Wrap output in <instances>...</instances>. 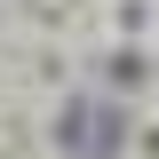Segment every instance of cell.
Segmentation results:
<instances>
[{
	"label": "cell",
	"mask_w": 159,
	"mask_h": 159,
	"mask_svg": "<svg viewBox=\"0 0 159 159\" xmlns=\"http://www.w3.org/2000/svg\"><path fill=\"white\" fill-rule=\"evenodd\" d=\"M111 159H127V151H111Z\"/></svg>",
	"instance_id": "7"
},
{
	"label": "cell",
	"mask_w": 159,
	"mask_h": 159,
	"mask_svg": "<svg viewBox=\"0 0 159 159\" xmlns=\"http://www.w3.org/2000/svg\"><path fill=\"white\" fill-rule=\"evenodd\" d=\"M80 80H88V56H80L72 40H32V56H24V72H16V96L40 111V103H64Z\"/></svg>",
	"instance_id": "2"
},
{
	"label": "cell",
	"mask_w": 159,
	"mask_h": 159,
	"mask_svg": "<svg viewBox=\"0 0 159 159\" xmlns=\"http://www.w3.org/2000/svg\"><path fill=\"white\" fill-rule=\"evenodd\" d=\"M151 48H159V24H151Z\"/></svg>",
	"instance_id": "6"
},
{
	"label": "cell",
	"mask_w": 159,
	"mask_h": 159,
	"mask_svg": "<svg viewBox=\"0 0 159 159\" xmlns=\"http://www.w3.org/2000/svg\"><path fill=\"white\" fill-rule=\"evenodd\" d=\"M151 111H159V96H151Z\"/></svg>",
	"instance_id": "8"
},
{
	"label": "cell",
	"mask_w": 159,
	"mask_h": 159,
	"mask_svg": "<svg viewBox=\"0 0 159 159\" xmlns=\"http://www.w3.org/2000/svg\"><path fill=\"white\" fill-rule=\"evenodd\" d=\"M127 159H159V111H151V103H143L135 127H127Z\"/></svg>",
	"instance_id": "4"
},
{
	"label": "cell",
	"mask_w": 159,
	"mask_h": 159,
	"mask_svg": "<svg viewBox=\"0 0 159 159\" xmlns=\"http://www.w3.org/2000/svg\"><path fill=\"white\" fill-rule=\"evenodd\" d=\"M88 88H96L103 103L143 111V103L159 96V48H143V40H103L96 56H88Z\"/></svg>",
	"instance_id": "1"
},
{
	"label": "cell",
	"mask_w": 159,
	"mask_h": 159,
	"mask_svg": "<svg viewBox=\"0 0 159 159\" xmlns=\"http://www.w3.org/2000/svg\"><path fill=\"white\" fill-rule=\"evenodd\" d=\"M151 24H159V0H96V32L103 40H143L151 48Z\"/></svg>",
	"instance_id": "3"
},
{
	"label": "cell",
	"mask_w": 159,
	"mask_h": 159,
	"mask_svg": "<svg viewBox=\"0 0 159 159\" xmlns=\"http://www.w3.org/2000/svg\"><path fill=\"white\" fill-rule=\"evenodd\" d=\"M32 159H64V151H32Z\"/></svg>",
	"instance_id": "5"
}]
</instances>
